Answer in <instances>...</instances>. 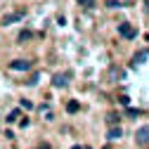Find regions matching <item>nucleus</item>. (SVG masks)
Listing matches in <instances>:
<instances>
[{"instance_id":"nucleus-1","label":"nucleus","mask_w":149,"mask_h":149,"mask_svg":"<svg viewBox=\"0 0 149 149\" xmlns=\"http://www.w3.org/2000/svg\"><path fill=\"white\" fill-rule=\"evenodd\" d=\"M69 78H71V73H54L52 76V85L54 88H66Z\"/></svg>"},{"instance_id":"nucleus-2","label":"nucleus","mask_w":149,"mask_h":149,"mask_svg":"<svg viewBox=\"0 0 149 149\" xmlns=\"http://www.w3.org/2000/svg\"><path fill=\"white\" fill-rule=\"evenodd\" d=\"M33 64L29 62V59H14V62H10V69L12 71H29Z\"/></svg>"},{"instance_id":"nucleus-3","label":"nucleus","mask_w":149,"mask_h":149,"mask_svg":"<svg viewBox=\"0 0 149 149\" xmlns=\"http://www.w3.org/2000/svg\"><path fill=\"white\" fill-rule=\"evenodd\" d=\"M118 33L123 36V38H135L137 36V31H135V26H130V24H118Z\"/></svg>"},{"instance_id":"nucleus-4","label":"nucleus","mask_w":149,"mask_h":149,"mask_svg":"<svg viewBox=\"0 0 149 149\" xmlns=\"http://www.w3.org/2000/svg\"><path fill=\"white\" fill-rule=\"evenodd\" d=\"M135 137H137L140 144H147V142H149V125H142V128L137 130V135H135Z\"/></svg>"},{"instance_id":"nucleus-5","label":"nucleus","mask_w":149,"mask_h":149,"mask_svg":"<svg viewBox=\"0 0 149 149\" xmlns=\"http://www.w3.org/2000/svg\"><path fill=\"white\" fill-rule=\"evenodd\" d=\"M22 17H24V12H14V14H7L5 19H3V24H5V26H10V24H14V22H19Z\"/></svg>"},{"instance_id":"nucleus-6","label":"nucleus","mask_w":149,"mask_h":149,"mask_svg":"<svg viewBox=\"0 0 149 149\" xmlns=\"http://www.w3.org/2000/svg\"><path fill=\"white\" fill-rule=\"evenodd\" d=\"M121 135H123V130H121L118 125H111V128H109V133H107V137H109V140H118Z\"/></svg>"},{"instance_id":"nucleus-7","label":"nucleus","mask_w":149,"mask_h":149,"mask_svg":"<svg viewBox=\"0 0 149 149\" xmlns=\"http://www.w3.org/2000/svg\"><path fill=\"white\" fill-rule=\"evenodd\" d=\"M19 116H22V111H19V109H12L5 121H7V123H14V121H19Z\"/></svg>"},{"instance_id":"nucleus-8","label":"nucleus","mask_w":149,"mask_h":149,"mask_svg":"<svg viewBox=\"0 0 149 149\" xmlns=\"http://www.w3.org/2000/svg\"><path fill=\"white\" fill-rule=\"evenodd\" d=\"M147 54H149L147 50H142V52H137V54H135V64H142V62L147 59Z\"/></svg>"},{"instance_id":"nucleus-9","label":"nucleus","mask_w":149,"mask_h":149,"mask_svg":"<svg viewBox=\"0 0 149 149\" xmlns=\"http://www.w3.org/2000/svg\"><path fill=\"white\" fill-rule=\"evenodd\" d=\"M66 111H69V114H76V111H78V102H76V100L69 102V104H66Z\"/></svg>"},{"instance_id":"nucleus-10","label":"nucleus","mask_w":149,"mask_h":149,"mask_svg":"<svg viewBox=\"0 0 149 149\" xmlns=\"http://www.w3.org/2000/svg\"><path fill=\"white\" fill-rule=\"evenodd\" d=\"M29 38H31V31H22L19 33V43H26Z\"/></svg>"},{"instance_id":"nucleus-11","label":"nucleus","mask_w":149,"mask_h":149,"mask_svg":"<svg viewBox=\"0 0 149 149\" xmlns=\"http://www.w3.org/2000/svg\"><path fill=\"white\" fill-rule=\"evenodd\" d=\"M107 123H109V125H116V123H118V116H116V114H109V116H107Z\"/></svg>"},{"instance_id":"nucleus-12","label":"nucleus","mask_w":149,"mask_h":149,"mask_svg":"<svg viewBox=\"0 0 149 149\" xmlns=\"http://www.w3.org/2000/svg\"><path fill=\"white\" fill-rule=\"evenodd\" d=\"M118 102H121L123 107H128V104H130V97H128V95H121V97H118Z\"/></svg>"},{"instance_id":"nucleus-13","label":"nucleus","mask_w":149,"mask_h":149,"mask_svg":"<svg viewBox=\"0 0 149 149\" xmlns=\"http://www.w3.org/2000/svg\"><path fill=\"white\" fill-rule=\"evenodd\" d=\"M36 83H38V73H33V76L26 81V85H36Z\"/></svg>"},{"instance_id":"nucleus-14","label":"nucleus","mask_w":149,"mask_h":149,"mask_svg":"<svg viewBox=\"0 0 149 149\" xmlns=\"http://www.w3.org/2000/svg\"><path fill=\"white\" fill-rule=\"evenodd\" d=\"M22 107H24V109H33V102H31V100H22Z\"/></svg>"},{"instance_id":"nucleus-15","label":"nucleus","mask_w":149,"mask_h":149,"mask_svg":"<svg viewBox=\"0 0 149 149\" xmlns=\"http://www.w3.org/2000/svg\"><path fill=\"white\" fill-rule=\"evenodd\" d=\"M125 114H128V116H137L140 111H137V109H133V107H128V111H125Z\"/></svg>"},{"instance_id":"nucleus-16","label":"nucleus","mask_w":149,"mask_h":149,"mask_svg":"<svg viewBox=\"0 0 149 149\" xmlns=\"http://www.w3.org/2000/svg\"><path fill=\"white\" fill-rule=\"evenodd\" d=\"M78 5H83V7H92V0H78Z\"/></svg>"},{"instance_id":"nucleus-17","label":"nucleus","mask_w":149,"mask_h":149,"mask_svg":"<svg viewBox=\"0 0 149 149\" xmlns=\"http://www.w3.org/2000/svg\"><path fill=\"white\" fill-rule=\"evenodd\" d=\"M71 149H83V147H81V144H73V147H71Z\"/></svg>"},{"instance_id":"nucleus-18","label":"nucleus","mask_w":149,"mask_h":149,"mask_svg":"<svg viewBox=\"0 0 149 149\" xmlns=\"http://www.w3.org/2000/svg\"><path fill=\"white\" fill-rule=\"evenodd\" d=\"M83 149H92V147H83Z\"/></svg>"}]
</instances>
